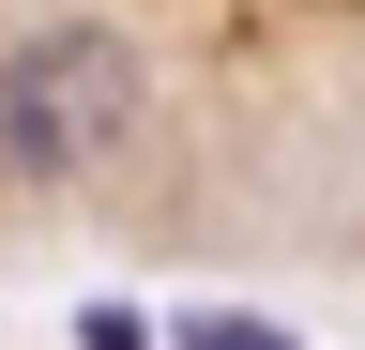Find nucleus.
I'll list each match as a JSON object with an SVG mask.
<instances>
[{
    "mask_svg": "<svg viewBox=\"0 0 365 350\" xmlns=\"http://www.w3.org/2000/svg\"><path fill=\"white\" fill-rule=\"evenodd\" d=\"M182 350H289L274 320H228V304H198V320H182Z\"/></svg>",
    "mask_w": 365,
    "mask_h": 350,
    "instance_id": "nucleus-2",
    "label": "nucleus"
},
{
    "mask_svg": "<svg viewBox=\"0 0 365 350\" xmlns=\"http://www.w3.org/2000/svg\"><path fill=\"white\" fill-rule=\"evenodd\" d=\"M122 122H137V46L122 31L61 16V31H16L0 46V168L16 183H61V168L122 153Z\"/></svg>",
    "mask_w": 365,
    "mask_h": 350,
    "instance_id": "nucleus-1",
    "label": "nucleus"
}]
</instances>
